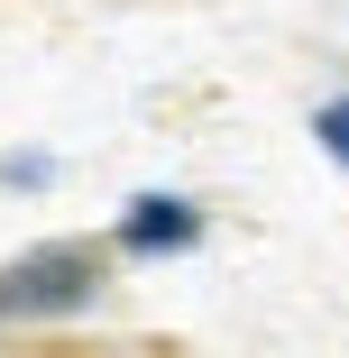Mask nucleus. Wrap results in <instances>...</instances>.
Here are the masks:
<instances>
[{"instance_id": "nucleus-1", "label": "nucleus", "mask_w": 349, "mask_h": 358, "mask_svg": "<svg viewBox=\"0 0 349 358\" xmlns=\"http://www.w3.org/2000/svg\"><path fill=\"white\" fill-rule=\"evenodd\" d=\"M101 294V257L92 248H37L19 266H0V322H37V313H74Z\"/></svg>"}, {"instance_id": "nucleus-2", "label": "nucleus", "mask_w": 349, "mask_h": 358, "mask_svg": "<svg viewBox=\"0 0 349 358\" xmlns=\"http://www.w3.org/2000/svg\"><path fill=\"white\" fill-rule=\"evenodd\" d=\"M138 257H157V248H184L193 239V202H166V193H148V202H129V230H120Z\"/></svg>"}, {"instance_id": "nucleus-3", "label": "nucleus", "mask_w": 349, "mask_h": 358, "mask_svg": "<svg viewBox=\"0 0 349 358\" xmlns=\"http://www.w3.org/2000/svg\"><path fill=\"white\" fill-rule=\"evenodd\" d=\"M313 138H322V148H331V157L349 166V92H340V101H322V120H313Z\"/></svg>"}]
</instances>
